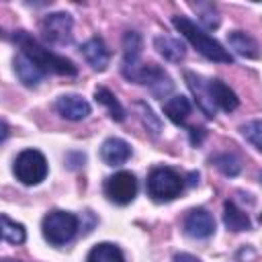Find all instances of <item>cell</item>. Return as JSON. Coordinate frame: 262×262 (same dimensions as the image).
I'll return each instance as SVG.
<instances>
[{"label":"cell","mask_w":262,"mask_h":262,"mask_svg":"<svg viewBox=\"0 0 262 262\" xmlns=\"http://www.w3.org/2000/svg\"><path fill=\"white\" fill-rule=\"evenodd\" d=\"M14 41L16 45L20 47V53L31 59L43 74H59V76H76L78 74V68L74 66L72 59L68 57H61V55H55L51 53L47 47H43L35 37H31L27 31H18L14 33Z\"/></svg>","instance_id":"cell-1"},{"label":"cell","mask_w":262,"mask_h":262,"mask_svg":"<svg viewBox=\"0 0 262 262\" xmlns=\"http://www.w3.org/2000/svg\"><path fill=\"white\" fill-rule=\"evenodd\" d=\"M172 25H174L176 31H178L201 55H205L207 59H211V61H221V63H231V61H233V57L229 55V51H227L219 41H215L213 37H209L205 31H201L190 18H186V16H174V18H172Z\"/></svg>","instance_id":"cell-2"},{"label":"cell","mask_w":262,"mask_h":262,"mask_svg":"<svg viewBox=\"0 0 262 262\" xmlns=\"http://www.w3.org/2000/svg\"><path fill=\"white\" fill-rule=\"evenodd\" d=\"M78 227H80L78 217L68 211H49L41 223L43 237L53 246H63L70 239H74Z\"/></svg>","instance_id":"cell-3"},{"label":"cell","mask_w":262,"mask_h":262,"mask_svg":"<svg viewBox=\"0 0 262 262\" xmlns=\"http://www.w3.org/2000/svg\"><path fill=\"white\" fill-rule=\"evenodd\" d=\"M184 190V178L166 166H158L147 174V194L154 201H172Z\"/></svg>","instance_id":"cell-4"},{"label":"cell","mask_w":262,"mask_h":262,"mask_svg":"<svg viewBox=\"0 0 262 262\" xmlns=\"http://www.w3.org/2000/svg\"><path fill=\"white\" fill-rule=\"evenodd\" d=\"M123 74L131 82L151 86V90L160 96H164L166 92L172 90V82H170L168 74L162 68H158L156 63H139V61L123 63Z\"/></svg>","instance_id":"cell-5"},{"label":"cell","mask_w":262,"mask_h":262,"mask_svg":"<svg viewBox=\"0 0 262 262\" xmlns=\"http://www.w3.org/2000/svg\"><path fill=\"white\" fill-rule=\"evenodd\" d=\"M12 172L27 186L39 184L47 176V160L39 149H25L16 156Z\"/></svg>","instance_id":"cell-6"},{"label":"cell","mask_w":262,"mask_h":262,"mask_svg":"<svg viewBox=\"0 0 262 262\" xmlns=\"http://www.w3.org/2000/svg\"><path fill=\"white\" fill-rule=\"evenodd\" d=\"M104 194L115 205H129L137 194V180L131 172L121 170L106 178L104 182Z\"/></svg>","instance_id":"cell-7"},{"label":"cell","mask_w":262,"mask_h":262,"mask_svg":"<svg viewBox=\"0 0 262 262\" xmlns=\"http://www.w3.org/2000/svg\"><path fill=\"white\" fill-rule=\"evenodd\" d=\"M72 27H74V20H72V16L68 12H53V14H47L41 20L43 37L49 43H55V45L70 43V39H72Z\"/></svg>","instance_id":"cell-8"},{"label":"cell","mask_w":262,"mask_h":262,"mask_svg":"<svg viewBox=\"0 0 262 262\" xmlns=\"http://www.w3.org/2000/svg\"><path fill=\"white\" fill-rule=\"evenodd\" d=\"M184 231L194 239L211 237L215 231V219L207 209H192L184 217Z\"/></svg>","instance_id":"cell-9"},{"label":"cell","mask_w":262,"mask_h":262,"mask_svg":"<svg viewBox=\"0 0 262 262\" xmlns=\"http://www.w3.org/2000/svg\"><path fill=\"white\" fill-rule=\"evenodd\" d=\"M207 92H209V98L213 102V106H219L221 111L225 113H231L239 106V98L237 94L223 82V80H209L207 82Z\"/></svg>","instance_id":"cell-10"},{"label":"cell","mask_w":262,"mask_h":262,"mask_svg":"<svg viewBox=\"0 0 262 262\" xmlns=\"http://www.w3.org/2000/svg\"><path fill=\"white\" fill-rule=\"evenodd\" d=\"M55 111L70 121H82L90 115V104L78 94H63L55 100Z\"/></svg>","instance_id":"cell-11"},{"label":"cell","mask_w":262,"mask_h":262,"mask_svg":"<svg viewBox=\"0 0 262 262\" xmlns=\"http://www.w3.org/2000/svg\"><path fill=\"white\" fill-rule=\"evenodd\" d=\"M100 158L106 166H121L131 158V147L125 139L119 137H108L100 145Z\"/></svg>","instance_id":"cell-12"},{"label":"cell","mask_w":262,"mask_h":262,"mask_svg":"<svg viewBox=\"0 0 262 262\" xmlns=\"http://www.w3.org/2000/svg\"><path fill=\"white\" fill-rule=\"evenodd\" d=\"M82 55H84L86 61H88L94 70H98V72H102V70L108 66V61H111V53H108L104 41L98 39V37H92V39H88V41L82 45Z\"/></svg>","instance_id":"cell-13"},{"label":"cell","mask_w":262,"mask_h":262,"mask_svg":"<svg viewBox=\"0 0 262 262\" xmlns=\"http://www.w3.org/2000/svg\"><path fill=\"white\" fill-rule=\"evenodd\" d=\"M184 78H186V84H188L190 92L194 94V100H196L199 108H201L207 117H213V115H215V106H213V102H211V98H209L207 82H205L201 76L192 74V72H186V74H184Z\"/></svg>","instance_id":"cell-14"},{"label":"cell","mask_w":262,"mask_h":262,"mask_svg":"<svg viewBox=\"0 0 262 262\" xmlns=\"http://www.w3.org/2000/svg\"><path fill=\"white\" fill-rule=\"evenodd\" d=\"M14 72H16V76H18V80L25 84V86H37L41 80H43V72L31 61V59H27L23 53H18L16 57H14Z\"/></svg>","instance_id":"cell-15"},{"label":"cell","mask_w":262,"mask_h":262,"mask_svg":"<svg viewBox=\"0 0 262 262\" xmlns=\"http://www.w3.org/2000/svg\"><path fill=\"white\" fill-rule=\"evenodd\" d=\"M223 223L231 231H246L250 229V217L244 213L233 201H227L223 207Z\"/></svg>","instance_id":"cell-16"},{"label":"cell","mask_w":262,"mask_h":262,"mask_svg":"<svg viewBox=\"0 0 262 262\" xmlns=\"http://www.w3.org/2000/svg\"><path fill=\"white\" fill-rule=\"evenodd\" d=\"M164 113L172 123L182 125L186 121V117L190 115V102L186 96H170L164 102Z\"/></svg>","instance_id":"cell-17"},{"label":"cell","mask_w":262,"mask_h":262,"mask_svg":"<svg viewBox=\"0 0 262 262\" xmlns=\"http://www.w3.org/2000/svg\"><path fill=\"white\" fill-rule=\"evenodd\" d=\"M229 45L235 53L244 55V57H250V59H256L258 57V43L254 41V37L242 33V31H233L229 33Z\"/></svg>","instance_id":"cell-18"},{"label":"cell","mask_w":262,"mask_h":262,"mask_svg":"<svg viewBox=\"0 0 262 262\" xmlns=\"http://www.w3.org/2000/svg\"><path fill=\"white\" fill-rule=\"evenodd\" d=\"M86 262H125V258H123V252L115 244L102 242V244H96L88 252Z\"/></svg>","instance_id":"cell-19"},{"label":"cell","mask_w":262,"mask_h":262,"mask_svg":"<svg viewBox=\"0 0 262 262\" xmlns=\"http://www.w3.org/2000/svg\"><path fill=\"white\" fill-rule=\"evenodd\" d=\"M154 43H156V49H158L166 59H170V61H180V59L184 57V45H182L178 39H174V37L160 35V37L154 39Z\"/></svg>","instance_id":"cell-20"},{"label":"cell","mask_w":262,"mask_h":262,"mask_svg":"<svg viewBox=\"0 0 262 262\" xmlns=\"http://www.w3.org/2000/svg\"><path fill=\"white\" fill-rule=\"evenodd\" d=\"M94 98H96V102H100L102 106H106L108 115H111L115 121H123V119H125V108L121 106V102L115 98V94H113L108 88H104V86L96 88V90H94Z\"/></svg>","instance_id":"cell-21"},{"label":"cell","mask_w":262,"mask_h":262,"mask_svg":"<svg viewBox=\"0 0 262 262\" xmlns=\"http://www.w3.org/2000/svg\"><path fill=\"white\" fill-rule=\"evenodd\" d=\"M0 237L10 244H23L27 239V233L20 223L8 219L6 215H0Z\"/></svg>","instance_id":"cell-22"},{"label":"cell","mask_w":262,"mask_h":262,"mask_svg":"<svg viewBox=\"0 0 262 262\" xmlns=\"http://www.w3.org/2000/svg\"><path fill=\"white\" fill-rule=\"evenodd\" d=\"M123 47H125V61L123 63H131V61H139V51H141V37L133 31H129L123 37Z\"/></svg>","instance_id":"cell-23"},{"label":"cell","mask_w":262,"mask_h":262,"mask_svg":"<svg viewBox=\"0 0 262 262\" xmlns=\"http://www.w3.org/2000/svg\"><path fill=\"white\" fill-rule=\"evenodd\" d=\"M215 166L223 172V174H229V176H233V174H237L239 172V162H237V158L235 156H231V154H221V156H215Z\"/></svg>","instance_id":"cell-24"},{"label":"cell","mask_w":262,"mask_h":262,"mask_svg":"<svg viewBox=\"0 0 262 262\" xmlns=\"http://www.w3.org/2000/svg\"><path fill=\"white\" fill-rule=\"evenodd\" d=\"M262 129V125H260V121H250V123H246L244 127H242V133L252 141V145L256 147V149H260V131Z\"/></svg>","instance_id":"cell-25"},{"label":"cell","mask_w":262,"mask_h":262,"mask_svg":"<svg viewBox=\"0 0 262 262\" xmlns=\"http://www.w3.org/2000/svg\"><path fill=\"white\" fill-rule=\"evenodd\" d=\"M135 108H137V111L141 113L139 117L143 119V123H145V125H147V121H151V125H154L156 133H158V131H160V119H156L154 111H151V108H149L147 104H143V102H137V104H135Z\"/></svg>","instance_id":"cell-26"},{"label":"cell","mask_w":262,"mask_h":262,"mask_svg":"<svg viewBox=\"0 0 262 262\" xmlns=\"http://www.w3.org/2000/svg\"><path fill=\"white\" fill-rule=\"evenodd\" d=\"M172 262H201V260L196 256H192V254H176Z\"/></svg>","instance_id":"cell-27"},{"label":"cell","mask_w":262,"mask_h":262,"mask_svg":"<svg viewBox=\"0 0 262 262\" xmlns=\"http://www.w3.org/2000/svg\"><path fill=\"white\" fill-rule=\"evenodd\" d=\"M8 135H10V127L6 125V121H2V119H0V143H2V141H6V137H8Z\"/></svg>","instance_id":"cell-28"},{"label":"cell","mask_w":262,"mask_h":262,"mask_svg":"<svg viewBox=\"0 0 262 262\" xmlns=\"http://www.w3.org/2000/svg\"><path fill=\"white\" fill-rule=\"evenodd\" d=\"M0 262H18V260H10V258H4V260H0Z\"/></svg>","instance_id":"cell-29"},{"label":"cell","mask_w":262,"mask_h":262,"mask_svg":"<svg viewBox=\"0 0 262 262\" xmlns=\"http://www.w3.org/2000/svg\"><path fill=\"white\" fill-rule=\"evenodd\" d=\"M0 239H2V237H0Z\"/></svg>","instance_id":"cell-30"}]
</instances>
